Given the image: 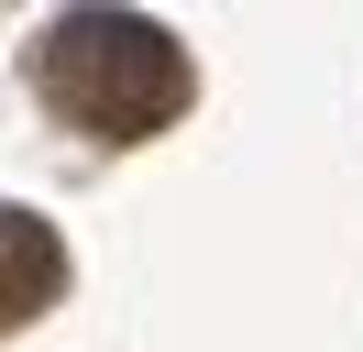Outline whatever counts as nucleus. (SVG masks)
<instances>
[{
  "label": "nucleus",
  "instance_id": "f257e3e1",
  "mask_svg": "<svg viewBox=\"0 0 363 352\" xmlns=\"http://www.w3.org/2000/svg\"><path fill=\"white\" fill-rule=\"evenodd\" d=\"M33 88H45V110L67 132H89V143H155V132L199 99V66L143 11H55L45 44H33Z\"/></svg>",
  "mask_w": 363,
  "mask_h": 352
},
{
  "label": "nucleus",
  "instance_id": "f03ea898",
  "mask_svg": "<svg viewBox=\"0 0 363 352\" xmlns=\"http://www.w3.org/2000/svg\"><path fill=\"white\" fill-rule=\"evenodd\" d=\"M55 297H67V242H55L33 209H11V198H0V341H11V330H33Z\"/></svg>",
  "mask_w": 363,
  "mask_h": 352
}]
</instances>
